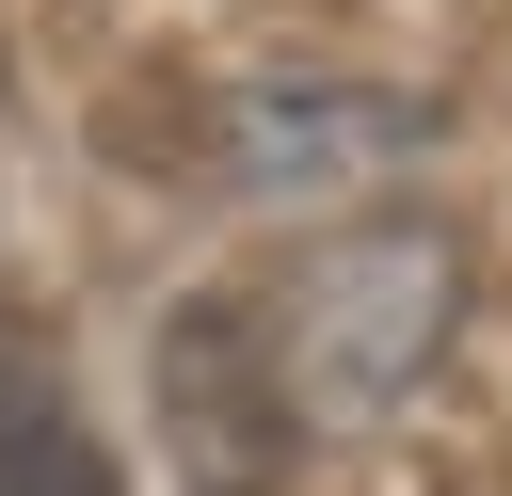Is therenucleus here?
I'll use <instances>...</instances> for the list:
<instances>
[{"label": "nucleus", "mask_w": 512, "mask_h": 496, "mask_svg": "<svg viewBox=\"0 0 512 496\" xmlns=\"http://www.w3.org/2000/svg\"><path fill=\"white\" fill-rule=\"evenodd\" d=\"M160 432H176L192 496H272V480L304 464V400H288V368H272L256 288H192V304L160 320Z\"/></svg>", "instance_id": "nucleus-2"}, {"label": "nucleus", "mask_w": 512, "mask_h": 496, "mask_svg": "<svg viewBox=\"0 0 512 496\" xmlns=\"http://www.w3.org/2000/svg\"><path fill=\"white\" fill-rule=\"evenodd\" d=\"M0 496H128L112 448H96V416H80L64 368H32V352H0Z\"/></svg>", "instance_id": "nucleus-3"}, {"label": "nucleus", "mask_w": 512, "mask_h": 496, "mask_svg": "<svg viewBox=\"0 0 512 496\" xmlns=\"http://www.w3.org/2000/svg\"><path fill=\"white\" fill-rule=\"evenodd\" d=\"M256 320H272V368H288L304 432H352L400 384H432V352L464 320V240L448 224H336L320 256L256 272Z\"/></svg>", "instance_id": "nucleus-1"}]
</instances>
